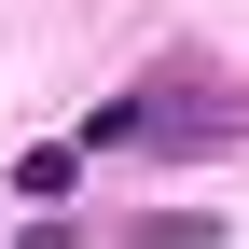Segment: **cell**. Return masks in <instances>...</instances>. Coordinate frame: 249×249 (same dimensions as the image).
<instances>
[{"label":"cell","mask_w":249,"mask_h":249,"mask_svg":"<svg viewBox=\"0 0 249 249\" xmlns=\"http://www.w3.org/2000/svg\"><path fill=\"white\" fill-rule=\"evenodd\" d=\"M70 180H83V139H42V152H14V194H28V208H55Z\"/></svg>","instance_id":"6da1fadb"},{"label":"cell","mask_w":249,"mask_h":249,"mask_svg":"<svg viewBox=\"0 0 249 249\" xmlns=\"http://www.w3.org/2000/svg\"><path fill=\"white\" fill-rule=\"evenodd\" d=\"M14 249H83V235H70V222H28V235H14Z\"/></svg>","instance_id":"7a4b0ae2"}]
</instances>
